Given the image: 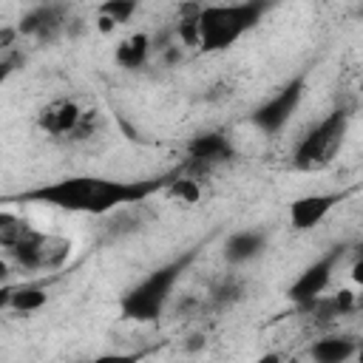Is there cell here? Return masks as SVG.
I'll use <instances>...</instances> for the list:
<instances>
[{
	"label": "cell",
	"instance_id": "obj_1",
	"mask_svg": "<svg viewBox=\"0 0 363 363\" xmlns=\"http://www.w3.org/2000/svg\"><path fill=\"white\" fill-rule=\"evenodd\" d=\"M182 173V167L167 170L156 179L142 182H125V179H105V176H65L31 190H23L17 199L31 204H45L68 213H88V216H105L119 207L142 204L159 190H167L173 179Z\"/></svg>",
	"mask_w": 363,
	"mask_h": 363
},
{
	"label": "cell",
	"instance_id": "obj_2",
	"mask_svg": "<svg viewBox=\"0 0 363 363\" xmlns=\"http://www.w3.org/2000/svg\"><path fill=\"white\" fill-rule=\"evenodd\" d=\"M196 258V250L150 269L139 284H133L122 298H119V312L125 320L133 323H153L164 315L167 301L179 284V278L184 275V269L190 267V261Z\"/></svg>",
	"mask_w": 363,
	"mask_h": 363
},
{
	"label": "cell",
	"instance_id": "obj_19",
	"mask_svg": "<svg viewBox=\"0 0 363 363\" xmlns=\"http://www.w3.org/2000/svg\"><path fill=\"white\" fill-rule=\"evenodd\" d=\"M167 193H170L173 199H179L182 204H196V201H199V196H201L199 184H196L193 179H184L182 173L173 179V184L167 187Z\"/></svg>",
	"mask_w": 363,
	"mask_h": 363
},
{
	"label": "cell",
	"instance_id": "obj_13",
	"mask_svg": "<svg viewBox=\"0 0 363 363\" xmlns=\"http://www.w3.org/2000/svg\"><path fill=\"white\" fill-rule=\"evenodd\" d=\"M360 340L352 335H323L309 346V360L312 363H349L357 357Z\"/></svg>",
	"mask_w": 363,
	"mask_h": 363
},
{
	"label": "cell",
	"instance_id": "obj_18",
	"mask_svg": "<svg viewBox=\"0 0 363 363\" xmlns=\"http://www.w3.org/2000/svg\"><path fill=\"white\" fill-rule=\"evenodd\" d=\"M213 303H218V306H230V303H235V301H241L244 298V284L235 278V275H227V278H221L216 286H213Z\"/></svg>",
	"mask_w": 363,
	"mask_h": 363
},
{
	"label": "cell",
	"instance_id": "obj_15",
	"mask_svg": "<svg viewBox=\"0 0 363 363\" xmlns=\"http://www.w3.org/2000/svg\"><path fill=\"white\" fill-rule=\"evenodd\" d=\"M45 301H48V292L34 284H23L17 289H11V286L3 289V303L14 312H37L40 306H45Z\"/></svg>",
	"mask_w": 363,
	"mask_h": 363
},
{
	"label": "cell",
	"instance_id": "obj_16",
	"mask_svg": "<svg viewBox=\"0 0 363 363\" xmlns=\"http://www.w3.org/2000/svg\"><path fill=\"white\" fill-rule=\"evenodd\" d=\"M28 233H31L28 221H23L20 216H14V213H9V210L0 213V244H3L6 250L17 247Z\"/></svg>",
	"mask_w": 363,
	"mask_h": 363
},
{
	"label": "cell",
	"instance_id": "obj_11",
	"mask_svg": "<svg viewBox=\"0 0 363 363\" xmlns=\"http://www.w3.org/2000/svg\"><path fill=\"white\" fill-rule=\"evenodd\" d=\"M264 250H267V233L255 230V227H247V230L230 233L221 252H224V261L230 267H241V264H250V261L261 258Z\"/></svg>",
	"mask_w": 363,
	"mask_h": 363
},
{
	"label": "cell",
	"instance_id": "obj_5",
	"mask_svg": "<svg viewBox=\"0 0 363 363\" xmlns=\"http://www.w3.org/2000/svg\"><path fill=\"white\" fill-rule=\"evenodd\" d=\"M306 94V79L303 77H292L286 85H281L269 99H264L252 113H250V125L264 133V136H278L289 119L295 116V111L301 108Z\"/></svg>",
	"mask_w": 363,
	"mask_h": 363
},
{
	"label": "cell",
	"instance_id": "obj_23",
	"mask_svg": "<svg viewBox=\"0 0 363 363\" xmlns=\"http://www.w3.org/2000/svg\"><path fill=\"white\" fill-rule=\"evenodd\" d=\"M187 349H190V352H193V349H204V337H201V335H193L190 343H187Z\"/></svg>",
	"mask_w": 363,
	"mask_h": 363
},
{
	"label": "cell",
	"instance_id": "obj_10",
	"mask_svg": "<svg viewBox=\"0 0 363 363\" xmlns=\"http://www.w3.org/2000/svg\"><path fill=\"white\" fill-rule=\"evenodd\" d=\"M343 201V193H309L289 201V227L295 233H306L318 227L337 204Z\"/></svg>",
	"mask_w": 363,
	"mask_h": 363
},
{
	"label": "cell",
	"instance_id": "obj_24",
	"mask_svg": "<svg viewBox=\"0 0 363 363\" xmlns=\"http://www.w3.org/2000/svg\"><path fill=\"white\" fill-rule=\"evenodd\" d=\"M357 363H363V340H360V349H357V357H354Z\"/></svg>",
	"mask_w": 363,
	"mask_h": 363
},
{
	"label": "cell",
	"instance_id": "obj_21",
	"mask_svg": "<svg viewBox=\"0 0 363 363\" xmlns=\"http://www.w3.org/2000/svg\"><path fill=\"white\" fill-rule=\"evenodd\" d=\"M354 252H357V258H354V264H352V269H349V278L363 289V241L354 247Z\"/></svg>",
	"mask_w": 363,
	"mask_h": 363
},
{
	"label": "cell",
	"instance_id": "obj_22",
	"mask_svg": "<svg viewBox=\"0 0 363 363\" xmlns=\"http://www.w3.org/2000/svg\"><path fill=\"white\" fill-rule=\"evenodd\" d=\"M255 363H281V354H278V352H267V354H261Z\"/></svg>",
	"mask_w": 363,
	"mask_h": 363
},
{
	"label": "cell",
	"instance_id": "obj_17",
	"mask_svg": "<svg viewBox=\"0 0 363 363\" xmlns=\"http://www.w3.org/2000/svg\"><path fill=\"white\" fill-rule=\"evenodd\" d=\"M136 11H139V6H136L133 0H108V3H102V6L96 9V14H99L102 20H108V23H113V26L128 23Z\"/></svg>",
	"mask_w": 363,
	"mask_h": 363
},
{
	"label": "cell",
	"instance_id": "obj_3",
	"mask_svg": "<svg viewBox=\"0 0 363 363\" xmlns=\"http://www.w3.org/2000/svg\"><path fill=\"white\" fill-rule=\"evenodd\" d=\"M269 3H224V6H201L199 9V48L204 54L233 48L247 31H252L261 17L269 11Z\"/></svg>",
	"mask_w": 363,
	"mask_h": 363
},
{
	"label": "cell",
	"instance_id": "obj_20",
	"mask_svg": "<svg viewBox=\"0 0 363 363\" xmlns=\"http://www.w3.org/2000/svg\"><path fill=\"white\" fill-rule=\"evenodd\" d=\"M88 363H139V354L136 352H105V354L91 357Z\"/></svg>",
	"mask_w": 363,
	"mask_h": 363
},
{
	"label": "cell",
	"instance_id": "obj_12",
	"mask_svg": "<svg viewBox=\"0 0 363 363\" xmlns=\"http://www.w3.org/2000/svg\"><path fill=\"white\" fill-rule=\"evenodd\" d=\"M233 142L230 136H224L221 130H204V133H196L190 142H187V156L199 164H216V162H227L233 159Z\"/></svg>",
	"mask_w": 363,
	"mask_h": 363
},
{
	"label": "cell",
	"instance_id": "obj_14",
	"mask_svg": "<svg viewBox=\"0 0 363 363\" xmlns=\"http://www.w3.org/2000/svg\"><path fill=\"white\" fill-rule=\"evenodd\" d=\"M150 51H153V40L145 34V31H136L130 37H125L116 51H113V62L125 71H136L142 68L147 60H150Z\"/></svg>",
	"mask_w": 363,
	"mask_h": 363
},
{
	"label": "cell",
	"instance_id": "obj_9",
	"mask_svg": "<svg viewBox=\"0 0 363 363\" xmlns=\"http://www.w3.org/2000/svg\"><path fill=\"white\" fill-rule=\"evenodd\" d=\"M85 119V111L79 108L77 99L71 96H60V99H51L40 108L37 113V125L43 133L54 136V139H74V133L79 130Z\"/></svg>",
	"mask_w": 363,
	"mask_h": 363
},
{
	"label": "cell",
	"instance_id": "obj_6",
	"mask_svg": "<svg viewBox=\"0 0 363 363\" xmlns=\"http://www.w3.org/2000/svg\"><path fill=\"white\" fill-rule=\"evenodd\" d=\"M20 269L28 272H43V269H60L68 255H71V241L60 235H43V233H28L17 247L6 250Z\"/></svg>",
	"mask_w": 363,
	"mask_h": 363
},
{
	"label": "cell",
	"instance_id": "obj_4",
	"mask_svg": "<svg viewBox=\"0 0 363 363\" xmlns=\"http://www.w3.org/2000/svg\"><path fill=\"white\" fill-rule=\"evenodd\" d=\"M349 108H335L329 111L318 125H312L306 130V136H301V142L292 150V164L295 170L312 173V170H323L335 162L346 133H349Z\"/></svg>",
	"mask_w": 363,
	"mask_h": 363
},
{
	"label": "cell",
	"instance_id": "obj_8",
	"mask_svg": "<svg viewBox=\"0 0 363 363\" xmlns=\"http://www.w3.org/2000/svg\"><path fill=\"white\" fill-rule=\"evenodd\" d=\"M71 23V9L62 3H40L31 6L17 26L20 37H31L37 43H54L57 37H62L68 31Z\"/></svg>",
	"mask_w": 363,
	"mask_h": 363
},
{
	"label": "cell",
	"instance_id": "obj_7",
	"mask_svg": "<svg viewBox=\"0 0 363 363\" xmlns=\"http://www.w3.org/2000/svg\"><path fill=\"white\" fill-rule=\"evenodd\" d=\"M340 258H343V247H332L329 252L318 255V258L289 284L286 298H289L292 303H298V306H315V303L320 301V295L326 292V286L332 284V275H335Z\"/></svg>",
	"mask_w": 363,
	"mask_h": 363
},
{
	"label": "cell",
	"instance_id": "obj_25",
	"mask_svg": "<svg viewBox=\"0 0 363 363\" xmlns=\"http://www.w3.org/2000/svg\"><path fill=\"white\" fill-rule=\"evenodd\" d=\"M357 303H360V309H363V295H360V301H357Z\"/></svg>",
	"mask_w": 363,
	"mask_h": 363
}]
</instances>
